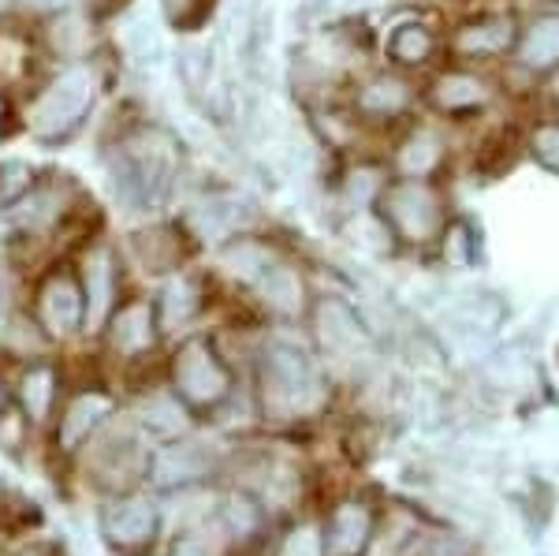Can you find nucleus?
Segmentation results:
<instances>
[{
  "instance_id": "c85d7f7f",
  "label": "nucleus",
  "mask_w": 559,
  "mask_h": 556,
  "mask_svg": "<svg viewBox=\"0 0 559 556\" xmlns=\"http://www.w3.org/2000/svg\"><path fill=\"white\" fill-rule=\"evenodd\" d=\"M26 191H31V168L20 165V161L0 168V205L20 202Z\"/></svg>"
},
{
  "instance_id": "c756f323",
  "label": "nucleus",
  "mask_w": 559,
  "mask_h": 556,
  "mask_svg": "<svg viewBox=\"0 0 559 556\" xmlns=\"http://www.w3.org/2000/svg\"><path fill=\"white\" fill-rule=\"evenodd\" d=\"M284 556H321V537L313 531H295Z\"/></svg>"
},
{
  "instance_id": "f03ea898",
  "label": "nucleus",
  "mask_w": 559,
  "mask_h": 556,
  "mask_svg": "<svg viewBox=\"0 0 559 556\" xmlns=\"http://www.w3.org/2000/svg\"><path fill=\"white\" fill-rule=\"evenodd\" d=\"M384 221L407 244H429L444 228V202L429 179H403L384 191Z\"/></svg>"
},
{
  "instance_id": "9b49d317",
  "label": "nucleus",
  "mask_w": 559,
  "mask_h": 556,
  "mask_svg": "<svg viewBox=\"0 0 559 556\" xmlns=\"http://www.w3.org/2000/svg\"><path fill=\"white\" fill-rule=\"evenodd\" d=\"M448 326L459 340L466 336H492L503 321V303H496L492 295H471V299H459L452 310H448Z\"/></svg>"
},
{
  "instance_id": "e433bc0d",
  "label": "nucleus",
  "mask_w": 559,
  "mask_h": 556,
  "mask_svg": "<svg viewBox=\"0 0 559 556\" xmlns=\"http://www.w3.org/2000/svg\"><path fill=\"white\" fill-rule=\"evenodd\" d=\"M0 113H4V105H0Z\"/></svg>"
},
{
  "instance_id": "4468645a",
  "label": "nucleus",
  "mask_w": 559,
  "mask_h": 556,
  "mask_svg": "<svg viewBox=\"0 0 559 556\" xmlns=\"http://www.w3.org/2000/svg\"><path fill=\"white\" fill-rule=\"evenodd\" d=\"M432 52H437V34H432V26L418 23V20L400 23L392 34H388V57L403 68H421Z\"/></svg>"
},
{
  "instance_id": "6e6552de",
  "label": "nucleus",
  "mask_w": 559,
  "mask_h": 556,
  "mask_svg": "<svg viewBox=\"0 0 559 556\" xmlns=\"http://www.w3.org/2000/svg\"><path fill=\"white\" fill-rule=\"evenodd\" d=\"M519 64L526 71H552L559 68V12L537 15L519 34Z\"/></svg>"
},
{
  "instance_id": "1a4fd4ad",
  "label": "nucleus",
  "mask_w": 559,
  "mask_h": 556,
  "mask_svg": "<svg viewBox=\"0 0 559 556\" xmlns=\"http://www.w3.org/2000/svg\"><path fill=\"white\" fill-rule=\"evenodd\" d=\"M489 97H492L489 86L477 75H471V71H448V75H440L437 86H432V102L448 116H471L477 109H485Z\"/></svg>"
},
{
  "instance_id": "473e14b6",
  "label": "nucleus",
  "mask_w": 559,
  "mask_h": 556,
  "mask_svg": "<svg viewBox=\"0 0 559 556\" xmlns=\"http://www.w3.org/2000/svg\"><path fill=\"white\" fill-rule=\"evenodd\" d=\"M194 4H198V0H165L168 15H176V20H179V15H187V12H191Z\"/></svg>"
},
{
  "instance_id": "bb28decb",
  "label": "nucleus",
  "mask_w": 559,
  "mask_h": 556,
  "mask_svg": "<svg viewBox=\"0 0 559 556\" xmlns=\"http://www.w3.org/2000/svg\"><path fill=\"white\" fill-rule=\"evenodd\" d=\"M128 49H131V57L139 60V64H153V60L160 57V38H157V31L150 26V20H131Z\"/></svg>"
},
{
  "instance_id": "412c9836",
  "label": "nucleus",
  "mask_w": 559,
  "mask_h": 556,
  "mask_svg": "<svg viewBox=\"0 0 559 556\" xmlns=\"http://www.w3.org/2000/svg\"><path fill=\"white\" fill-rule=\"evenodd\" d=\"M530 154L545 173L559 176V123L556 120H545L537 123L534 134H530Z\"/></svg>"
},
{
  "instance_id": "4c0bfd02",
  "label": "nucleus",
  "mask_w": 559,
  "mask_h": 556,
  "mask_svg": "<svg viewBox=\"0 0 559 556\" xmlns=\"http://www.w3.org/2000/svg\"><path fill=\"white\" fill-rule=\"evenodd\" d=\"M0 403H4V400H0Z\"/></svg>"
},
{
  "instance_id": "a878e982",
  "label": "nucleus",
  "mask_w": 559,
  "mask_h": 556,
  "mask_svg": "<svg viewBox=\"0 0 559 556\" xmlns=\"http://www.w3.org/2000/svg\"><path fill=\"white\" fill-rule=\"evenodd\" d=\"M210 68H213L210 45H187V49L179 52V71H183V79H187V86H191V90L205 86V79H210Z\"/></svg>"
},
{
  "instance_id": "9d476101",
  "label": "nucleus",
  "mask_w": 559,
  "mask_h": 556,
  "mask_svg": "<svg viewBox=\"0 0 559 556\" xmlns=\"http://www.w3.org/2000/svg\"><path fill=\"white\" fill-rule=\"evenodd\" d=\"M157 531V508L146 500H123L105 512V534L116 545H142Z\"/></svg>"
},
{
  "instance_id": "f704fd0d",
  "label": "nucleus",
  "mask_w": 559,
  "mask_h": 556,
  "mask_svg": "<svg viewBox=\"0 0 559 556\" xmlns=\"http://www.w3.org/2000/svg\"><path fill=\"white\" fill-rule=\"evenodd\" d=\"M34 4H41V8H60V4H68V0H34Z\"/></svg>"
},
{
  "instance_id": "39448f33",
  "label": "nucleus",
  "mask_w": 559,
  "mask_h": 556,
  "mask_svg": "<svg viewBox=\"0 0 559 556\" xmlns=\"http://www.w3.org/2000/svg\"><path fill=\"white\" fill-rule=\"evenodd\" d=\"M519 45V23L508 12H485L477 20L463 23L452 38V49L466 60H496L508 57Z\"/></svg>"
},
{
  "instance_id": "393cba45",
  "label": "nucleus",
  "mask_w": 559,
  "mask_h": 556,
  "mask_svg": "<svg viewBox=\"0 0 559 556\" xmlns=\"http://www.w3.org/2000/svg\"><path fill=\"white\" fill-rule=\"evenodd\" d=\"M142 415H146V426H153L157 434H179V429H183V411L168 397H153L146 407H142Z\"/></svg>"
},
{
  "instance_id": "0eeeda50",
  "label": "nucleus",
  "mask_w": 559,
  "mask_h": 556,
  "mask_svg": "<svg viewBox=\"0 0 559 556\" xmlns=\"http://www.w3.org/2000/svg\"><path fill=\"white\" fill-rule=\"evenodd\" d=\"M369 531H373V519L362 505H344L336 508L324 527L321 537V556H362Z\"/></svg>"
},
{
  "instance_id": "c9c22d12",
  "label": "nucleus",
  "mask_w": 559,
  "mask_h": 556,
  "mask_svg": "<svg viewBox=\"0 0 559 556\" xmlns=\"http://www.w3.org/2000/svg\"><path fill=\"white\" fill-rule=\"evenodd\" d=\"M526 4H559V0H526Z\"/></svg>"
},
{
  "instance_id": "cd10ccee",
  "label": "nucleus",
  "mask_w": 559,
  "mask_h": 556,
  "mask_svg": "<svg viewBox=\"0 0 559 556\" xmlns=\"http://www.w3.org/2000/svg\"><path fill=\"white\" fill-rule=\"evenodd\" d=\"M444 250L448 258H452L455 265H471L474 255H477V239H474V228L466 221L452 224V228L444 232Z\"/></svg>"
},
{
  "instance_id": "f257e3e1",
  "label": "nucleus",
  "mask_w": 559,
  "mask_h": 556,
  "mask_svg": "<svg viewBox=\"0 0 559 556\" xmlns=\"http://www.w3.org/2000/svg\"><path fill=\"white\" fill-rule=\"evenodd\" d=\"M261 392H265V411L280 418H295L313 411L324 397L321 370L313 358L295 344H273L261 363Z\"/></svg>"
},
{
  "instance_id": "72a5a7b5",
  "label": "nucleus",
  "mask_w": 559,
  "mask_h": 556,
  "mask_svg": "<svg viewBox=\"0 0 559 556\" xmlns=\"http://www.w3.org/2000/svg\"><path fill=\"white\" fill-rule=\"evenodd\" d=\"M548 94H552V102H559V68L548 71Z\"/></svg>"
},
{
  "instance_id": "6ab92c4d",
  "label": "nucleus",
  "mask_w": 559,
  "mask_h": 556,
  "mask_svg": "<svg viewBox=\"0 0 559 556\" xmlns=\"http://www.w3.org/2000/svg\"><path fill=\"white\" fill-rule=\"evenodd\" d=\"M150 340H153V318H150L146 303L123 307L120 318H116V329H112V344L120 347V352H142Z\"/></svg>"
},
{
  "instance_id": "5701e85b",
  "label": "nucleus",
  "mask_w": 559,
  "mask_h": 556,
  "mask_svg": "<svg viewBox=\"0 0 559 556\" xmlns=\"http://www.w3.org/2000/svg\"><path fill=\"white\" fill-rule=\"evenodd\" d=\"M194 307H198L194 284L187 281V276H179V281L168 284V292H165V326H183V321L194 314Z\"/></svg>"
},
{
  "instance_id": "4be33fe9",
  "label": "nucleus",
  "mask_w": 559,
  "mask_h": 556,
  "mask_svg": "<svg viewBox=\"0 0 559 556\" xmlns=\"http://www.w3.org/2000/svg\"><path fill=\"white\" fill-rule=\"evenodd\" d=\"M23 400H26V411H31V418H41L49 415V403H52V370H31L23 378Z\"/></svg>"
},
{
  "instance_id": "dca6fc26",
  "label": "nucleus",
  "mask_w": 559,
  "mask_h": 556,
  "mask_svg": "<svg viewBox=\"0 0 559 556\" xmlns=\"http://www.w3.org/2000/svg\"><path fill=\"white\" fill-rule=\"evenodd\" d=\"M86 295H90V326H102L108 303H112V255L108 250H94L86 262Z\"/></svg>"
},
{
  "instance_id": "b1692460",
  "label": "nucleus",
  "mask_w": 559,
  "mask_h": 556,
  "mask_svg": "<svg viewBox=\"0 0 559 556\" xmlns=\"http://www.w3.org/2000/svg\"><path fill=\"white\" fill-rule=\"evenodd\" d=\"M224 262H228L231 273H239V276H247V281H261V273L269 269V250H261L258 244H247L242 239L239 247H231L228 255H224Z\"/></svg>"
},
{
  "instance_id": "f8f14e48",
  "label": "nucleus",
  "mask_w": 559,
  "mask_h": 556,
  "mask_svg": "<svg viewBox=\"0 0 559 556\" xmlns=\"http://www.w3.org/2000/svg\"><path fill=\"white\" fill-rule=\"evenodd\" d=\"M41 318H45V326H49V333H57V336H68L71 329L83 321V299H79V288L68 276H57V281L45 288Z\"/></svg>"
},
{
  "instance_id": "ddd939ff",
  "label": "nucleus",
  "mask_w": 559,
  "mask_h": 556,
  "mask_svg": "<svg viewBox=\"0 0 559 556\" xmlns=\"http://www.w3.org/2000/svg\"><path fill=\"white\" fill-rule=\"evenodd\" d=\"M411 102H414L411 86L395 75H377L373 83H366L362 94H358V109L366 116H373V120H392V116L407 113Z\"/></svg>"
},
{
  "instance_id": "20e7f679",
  "label": "nucleus",
  "mask_w": 559,
  "mask_h": 556,
  "mask_svg": "<svg viewBox=\"0 0 559 556\" xmlns=\"http://www.w3.org/2000/svg\"><path fill=\"white\" fill-rule=\"evenodd\" d=\"M176 389L191 403H202L205 407V403H216V400L228 397L231 378H228V370H224L221 358L213 355L210 344L191 340L176 358Z\"/></svg>"
},
{
  "instance_id": "423d86ee",
  "label": "nucleus",
  "mask_w": 559,
  "mask_h": 556,
  "mask_svg": "<svg viewBox=\"0 0 559 556\" xmlns=\"http://www.w3.org/2000/svg\"><path fill=\"white\" fill-rule=\"evenodd\" d=\"M318 336L324 352L336 358H358L369 352V333L358 314L340 299H324L318 307Z\"/></svg>"
},
{
  "instance_id": "2f4dec72",
  "label": "nucleus",
  "mask_w": 559,
  "mask_h": 556,
  "mask_svg": "<svg viewBox=\"0 0 559 556\" xmlns=\"http://www.w3.org/2000/svg\"><path fill=\"white\" fill-rule=\"evenodd\" d=\"M176 556H213V549H210V545H202V542H194V537H187V542L176 549Z\"/></svg>"
},
{
  "instance_id": "7c9ffc66",
  "label": "nucleus",
  "mask_w": 559,
  "mask_h": 556,
  "mask_svg": "<svg viewBox=\"0 0 559 556\" xmlns=\"http://www.w3.org/2000/svg\"><path fill=\"white\" fill-rule=\"evenodd\" d=\"M228 519H231V531L236 534H247L250 527H254V508L247 505V500H236V505H231V512H228Z\"/></svg>"
},
{
  "instance_id": "2eb2a0df",
  "label": "nucleus",
  "mask_w": 559,
  "mask_h": 556,
  "mask_svg": "<svg viewBox=\"0 0 559 556\" xmlns=\"http://www.w3.org/2000/svg\"><path fill=\"white\" fill-rule=\"evenodd\" d=\"M261 295H265V303L280 314H299L302 303H306V288H302V276L295 273V269H265L261 273Z\"/></svg>"
},
{
  "instance_id": "7ed1b4c3",
  "label": "nucleus",
  "mask_w": 559,
  "mask_h": 556,
  "mask_svg": "<svg viewBox=\"0 0 559 556\" xmlns=\"http://www.w3.org/2000/svg\"><path fill=\"white\" fill-rule=\"evenodd\" d=\"M94 102V75L86 68H68L64 75L57 79L38 105H34V120L31 128L41 134V139H57V134H68L83 120V113Z\"/></svg>"
},
{
  "instance_id": "a211bd4d",
  "label": "nucleus",
  "mask_w": 559,
  "mask_h": 556,
  "mask_svg": "<svg viewBox=\"0 0 559 556\" xmlns=\"http://www.w3.org/2000/svg\"><path fill=\"white\" fill-rule=\"evenodd\" d=\"M440 161H444V146H440V139L429 131H418L407 146L400 150V168L411 179H429L432 173H437Z\"/></svg>"
},
{
  "instance_id": "f3484780",
  "label": "nucleus",
  "mask_w": 559,
  "mask_h": 556,
  "mask_svg": "<svg viewBox=\"0 0 559 556\" xmlns=\"http://www.w3.org/2000/svg\"><path fill=\"white\" fill-rule=\"evenodd\" d=\"M205 468H210V460H205L194 445H176V448H165V452L157 456V463H153V478H157L160 486H168V482L198 478Z\"/></svg>"
},
{
  "instance_id": "aec40b11",
  "label": "nucleus",
  "mask_w": 559,
  "mask_h": 556,
  "mask_svg": "<svg viewBox=\"0 0 559 556\" xmlns=\"http://www.w3.org/2000/svg\"><path fill=\"white\" fill-rule=\"evenodd\" d=\"M105 415H108V400L105 397H83V400H75V407H71L68 418H64V445L75 448L90 434V429L102 423Z\"/></svg>"
}]
</instances>
